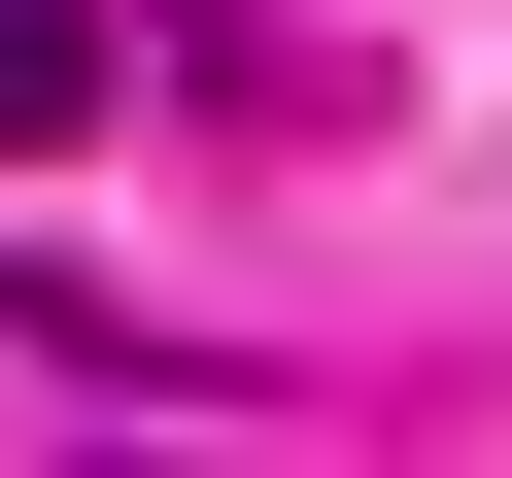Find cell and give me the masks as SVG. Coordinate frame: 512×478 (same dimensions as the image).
I'll return each instance as SVG.
<instances>
[{"instance_id":"1","label":"cell","mask_w":512,"mask_h":478,"mask_svg":"<svg viewBox=\"0 0 512 478\" xmlns=\"http://www.w3.org/2000/svg\"><path fill=\"white\" fill-rule=\"evenodd\" d=\"M35 137H103V0H0V171Z\"/></svg>"}]
</instances>
